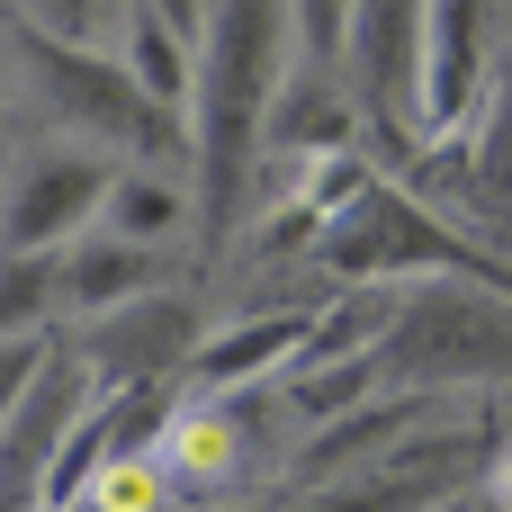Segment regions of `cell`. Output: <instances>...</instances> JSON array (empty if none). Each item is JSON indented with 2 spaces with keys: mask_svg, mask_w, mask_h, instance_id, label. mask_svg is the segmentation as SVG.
<instances>
[{
  "mask_svg": "<svg viewBox=\"0 0 512 512\" xmlns=\"http://www.w3.org/2000/svg\"><path fill=\"white\" fill-rule=\"evenodd\" d=\"M63 315L54 252H0V333H45Z\"/></svg>",
  "mask_w": 512,
  "mask_h": 512,
  "instance_id": "9a60e30c",
  "label": "cell"
},
{
  "mask_svg": "<svg viewBox=\"0 0 512 512\" xmlns=\"http://www.w3.org/2000/svg\"><path fill=\"white\" fill-rule=\"evenodd\" d=\"M153 459H162V477H171L180 504L225 495L243 477V459H252V405L243 396H180L171 423H162V441H153Z\"/></svg>",
  "mask_w": 512,
  "mask_h": 512,
  "instance_id": "ba28073f",
  "label": "cell"
},
{
  "mask_svg": "<svg viewBox=\"0 0 512 512\" xmlns=\"http://www.w3.org/2000/svg\"><path fill=\"white\" fill-rule=\"evenodd\" d=\"M54 288H63V315L90 324V315H108V306H126V297H153V288H162V252L117 243V234L90 225L81 243L54 252Z\"/></svg>",
  "mask_w": 512,
  "mask_h": 512,
  "instance_id": "7c38bea8",
  "label": "cell"
},
{
  "mask_svg": "<svg viewBox=\"0 0 512 512\" xmlns=\"http://www.w3.org/2000/svg\"><path fill=\"white\" fill-rule=\"evenodd\" d=\"M297 0H207L198 27V72H189V243L198 261H225L243 234V198L261 171V117L279 99V81L297 72Z\"/></svg>",
  "mask_w": 512,
  "mask_h": 512,
  "instance_id": "6da1fadb",
  "label": "cell"
},
{
  "mask_svg": "<svg viewBox=\"0 0 512 512\" xmlns=\"http://www.w3.org/2000/svg\"><path fill=\"white\" fill-rule=\"evenodd\" d=\"M486 72V0H423V90L414 126H459Z\"/></svg>",
  "mask_w": 512,
  "mask_h": 512,
  "instance_id": "30bf717a",
  "label": "cell"
},
{
  "mask_svg": "<svg viewBox=\"0 0 512 512\" xmlns=\"http://www.w3.org/2000/svg\"><path fill=\"white\" fill-rule=\"evenodd\" d=\"M9 18L45 27V36H72V45H99V27H117V0H9Z\"/></svg>",
  "mask_w": 512,
  "mask_h": 512,
  "instance_id": "2e32d148",
  "label": "cell"
},
{
  "mask_svg": "<svg viewBox=\"0 0 512 512\" xmlns=\"http://www.w3.org/2000/svg\"><path fill=\"white\" fill-rule=\"evenodd\" d=\"M306 324H315V297H288V306H261L243 324L198 333V351L180 369V396H252V387H270L306 351Z\"/></svg>",
  "mask_w": 512,
  "mask_h": 512,
  "instance_id": "52a82bcc",
  "label": "cell"
},
{
  "mask_svg": "<svg viewBox=\"0 0 512 512\" xmlns=\"http://www.w3.org/2000/svg\"><path fill=\"white\" fill-rule=\"evenodd\" d=\"M54 360V333H0V414L36 387V369Z\"/></svg>",
  "mask_w": 512,
  "mask_h": 512,
  "instance_id": "ac0fdd59",
  "label": "cell"
},
{
  "mask_svg": "<svg viewBox=\"0 0 512 512\" xmlns=\"http://www.w3.org/2000/svg\"><path fill=\"white\" fill-rule=\"evenodd\" d=\"M486 477H495V495H504V512H512V459H495Z\"/></svg>",
  "mask_w": 512,
  "mask_h": 512,
  "instance_id": "ffe728a7",
  "label": "cell"
},
{
  "mask_svg": "<svg viewBox=\"0 0 512 512\" xmlns=\"http://www.w3.org/2000/svg\"><path fill=\"white\" fill-rule=\"evenodd\" d=\"M63 512H90V504H63Z\"/></svg>",
  "mask_w": 512,
  "mask_h": 512,
  "instance_id": "44dd1931",
  "label": "cell"
},
{
  "mask_svg": "<svg viewBox=\"0 0 512 512\" xmlns=\"http://www.w3.org/2000/svg\"><path fill=\"white\" fill-rule=\"evenodd\" d=\"M189 225H198V207H189V171H153V162H126L117 189H108V207H99V234L144 243V252H171Z\"/></svg>",
  "mask_w": 512,
  "mask_h": 512,
  "instance_id": "4fadbf2b",
  "label": "cell"
},
{
  "mask_svg": "<svg viewBox=\"0 0 512 512\" xmlns=\"http://www.w3.org/2000/svg\"><path fill=\"white\" fill-rule=\"evenodd\" d=\"M135 9H153V18H162L171 36H189V45H198V27H207V0H135Z\"/></svg>",
  "mask_w": 512,
  "mask_h": 512,
  "instance_id": "d6986e66",
  "label": "cell"
},
{
  "mask_svg": "<svg viewBox=\"0 0 512 512\" xmlns=\"http://www.w3.org/2000/svg\"><path fill=\"white\" fill-rule=\"evenodd\" d=\"M351 135H360V99H351V81L324 72V63H306V72L279 81V99H270V117H261V162L351 153Z\"/></svg>",
  "mask_w": 512,
  "mask_h": 512,
  "instance_id": "8fae6325",
  "label": "cell"
},
{
  "mask_svg": "<svg viewBox=\"0 0 512 512\" xmlns=\"http://www.w3.org/2000/svg\"><path fill=\"white\" fill-rule=\"evenodd\" d=\"M207 315L189 288H153V297H126L108 315H90L72 333V360L90 378V396H126V387H180L189 351H198Z\"/></svg>",
  "mask_w": 512,
  "mask_h": 512,
  "instance_id": "8992f818",
  "label": "cell"
},
{
  "mask_svg": "<svg viewBox=\"0 0 512 512\" xmlns=\"http://www.w3.org/2000/svg\"><path fill=\"white\" fill-rule=\"evenodd\" d=\"M315 270L333 288H414V279H486L512 288V261L495 243H477L450 207H432L405 180H360L324 234H315Z\"/></svg>",
  "mask_w": 512,
  "mask_h": 512,
  "instance_id": "3957f363",
  "label": "cell"
},
{
  "mask_svg": "<svg viewBox=\"0 0 512 512\" xmlns=\"http://www.w3.org/2000/svg\"><path fill=\"white\" fill-rule=\"evenodd\" d=\"M342 63L360 81V108H405L423 90V0H351Z\"/></svg>",
  "mask_w": 512,
  "mask_h": 512,
  "instance_id": "9c48e42d",
  "label": "cell"
},
{
  "mask_svg": "<svg viewBox=\"0 0 512 512\" xmlns=\"http://www.w3.org/2000/svg\"><path fill=\"white\" fill-rule=\"evenodd\" d=\"M0 72H18V90L54 117V135H81L117 162H153V171H189V126L180 108H162L126 63L117 45H72V36H45L27 18L0 9Z\"/></svg>",
  "mask_w": 512,
  "mask_h": 512,
  "instance_id": "7a4b0ae2",
  "label": "cell"
},
{
  "mask_svg": "<svg viewBox=\"0 0 512 512\" xmlns=\"http://www.w3.org/2000/svg\"><path fill=\"white\" fill-rule=\"evenodd\" d=\"M459 225L486 243L495 234V252L512 261V72L504 90L486 99V117H477V144H468V207H459Z\"/></svg>",
  "mask_w": 512,
  "mask_h": 512,
  "instance_id": "5bb4252c",
  "label": "cell"
},
{
  "mask_svg": "<svg viewBox=\"0 0 512 512\" xmlns=\"http://www.w3.org/2000/svg\"><path fill=\"white\" fill-rule=\"evenodd\" d=\"M378 387L396 396H477V387H512V288L486 279H414L396 288L378 342H369Z\"/></svg>",
  "mask_w": 512,
  "mask_h": 512,
  "instance_id": "277c9868",
  "label": "cell"
},
{
  "mask_svg": "<svg viewBox=\"0 0 512 512\" xmlns=\"http://www.w3.org/2000/svg\"><path fill=\"white\" fill-rule=\"evenodd\" d=\"M117 153L81 144V135H54V144H27L0 180V252H63L99 225L108 189H117Z\"/></svg>",
  "mask_w": 512,
  "mask_h": 512,
  "instance_id": "5b68a950",
  "label": "cell"
},
{
  "mask_svg": "<svg viewBox=\"0 0 512 512\" xmlns=\"http://www.w3.org/2000/svg\"><path fill=\"white\" fill-rule=\"evenodd\" d=\"M297 36H306V63L342 72V36H351V0H297Z\"/></svg>",
  "mask_w": 512,
  "mask_h": 512,
  "instance_id": "e0dca14e",
  "label": "cell"
}]
</instances>
